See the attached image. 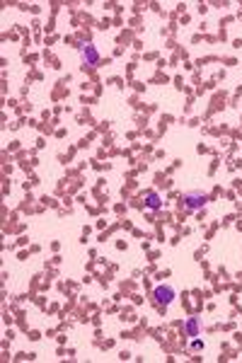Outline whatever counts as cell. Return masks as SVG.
I'll list each match as a JSON object with an SVG mask.
<instances>
[{
  "label": "cell",
  "mask_w": 242,
  "mask_h": 363,
  "mask_svg": "<svg viewBox=\"0 0 242 363\" xmlns=\"http://www.w3.org/2000/svg\"><path fill=\"white\" fill-rule=\"evenodd\" d=\"M175 288L172 286H167V283H160V286H155V291H152V300L157 303V305L167 307L172 300H175Z\"/></svg>",
  "instance_id": "cell-1"
},
{
  "label": "cell",
  "mask_w": 242,
  "mask_h": 363,
  "mask_svg": "<svg viewBox=\"0 0 242 363\" xmlns=\"http://www.w3.org/2000/svg\"><path fill=\"white\" fill-rule=\"evenodd\" d=\"M80 56H83L85 68H88V66L94 68V66H99V61H102V56H99V51H97L94 44H83V46H80Z\"/></svg>",
  "instance_id": "cell-2"
},
{
  "label": "cell",
  "mask_w": 242,
  "mask_h": 363,
  "mask_svg": "<svg viewBox=\"0 0 242 363\" xmlns=\"http://www.w3.org/2000/svg\"><path fill=\"white\" fill-rule=\"evenodd\" d=\"M184 206H186L189 211L204 208V206H206V194H204V192H186V194H184Z\"/></svg>",
  "instance_id": "cell-3"
},
{
  "label": "cell",
  "mask_w": 242,
  "mask_h": 363,
  "mask_svg": "<svg viewBox=\"0 0 242 363\" xmlns=\"http://www.w3.org/2000/svg\"><path fill=\"white\" fill-rule=\"evenodd\" d=\"M182 330H184V334L186 336L194 339V336H199V332H201V320H199V317H186Z\"/></svg>",
  "instance_id": "cell-4"
},
{
  "label": "cell",
  "mask_w": 242,
  "mask_h": 363,
  "mask_svg": "<svg viewBox=\"0 0 242 363\" xmlns=\"http://www.w3.org/2000/svg\"><path fill=\"white\" fill-rule=\"evenodd\" d=\"M146 206H148L151 211H160V208H162V201H160V196L155 194V192H148V194H146Z\"/></svg>",
  "instance_id": "cell-5"
},
{
  "label": "cell",
  "mask_w": 242,
  "mask_h": 363,
  "mask_svg": "<svg viewBox=\"0 0 242 363\" xmlns=\"http://www.w3.org/2000/svg\"><path fill=\"white\" fill-rule=\"evenodd\" d=\"M201 349H204V341L194 336V341H191V351H201Z\"/></svg>",
  "instance_id": "cell-6"
}]
</instances>
